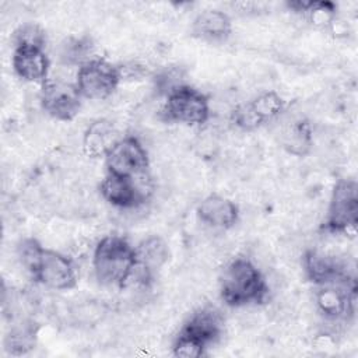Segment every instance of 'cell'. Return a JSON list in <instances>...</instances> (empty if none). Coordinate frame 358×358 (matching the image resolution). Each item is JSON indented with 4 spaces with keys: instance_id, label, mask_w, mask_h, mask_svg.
Instances as JSON below:
<instances>
[{
    "instance_id": "cell-7",
    "label": "cell",
    "mask_w": 358,
    "mask_h": 358,
    "mask_svg": "<svg viewBox=\"0 0 358 358\" xmlns=\"http://www.w3.org/2000/svg\"><path fill=\"white\" fill-rule=\"evenodd\" d=\"M120 81L122 74L119 66L101 57H91L78 66L74 83L83 98L102 101L117 90Z\"/></svg>"
},
{
    "instance_id": "cell-8",
    "label": "cell",
    "mask_w": 358,
    "mask_h": 358,
    "mask_svg": "<svg viewBox=\"0 0 358 358\" xmlns=\"http://www.w3.org/2000/svg\"><path fill=\"white\" fill-rule=\"evenodd\" d=\"M101 196L110 206L122 210L138 208L152 194V183L148 173L129 178L106 173L99 186Z\"/></svg>"
},
{
    "instance_id": "cell-9",
    "label": "cell",
    "mask_w": 358,
    "mask_h": 358,
    "mask_svg": "<svg viewBox=\"0 0 358 358\" xmlns=\"http://www.w3.org/2000/svg\"><path fill=\"white\" fill-rule=\"evenodd\" d=\"M108 173L117 176H140L150 166L148 151L136 136L120 137L105 155Z\"/></svg>"
},
{
    "instance_id": "cell-13",
    "label": "cell",
    "mask_w": 358,
    "mask_h": 358,
    "mask_svg": "<svg viewBox=\"0 0 358 358\" xmlns=\"http://www.w3.org/2000/svg\"><path fill=\"white\" fill-rule=\"evenodd\" d=\"M306 278L316 287L355 278L345 260L317 249H308L302 257Z\"/></svg>"
},
{
    "instance_id": "cell-17",
    "label": "cell",
    "mask_w": 358,
    "mask_h": 358,
    "mask_svg": "<svg viewBox=\"0 0 358 358\" xmlns=\"http://www.w3.org/2000/svg\"><path fill=\"white\" fill-rule=\"evenodd\" d=\"M193 35L206 42H224L232 32L231 18L221 10L201 11L193 21Z\"/></svg>"
},
{
    "instance_id": "cell-22",
    "label": "cell",
    "mask_w": 358,
    "mask_h": 358,
    "mask_svg": "<svg viewBox=\"0 0 358 358\" xmlns=\"http://www.w3.org/2000/svg\"><path fill=\"white\" fill-rule=\"evenodd\" d=\"M13 42L14 46H21V45H28V46H41L45 48L46 36L43 29L34 22H27L20 25L13 35Z\"/></svg>"
},
{
    "instance_id": "cell-3",
    "label": "cell",
    "mask_w": 358,
    "mask_h": 358,
    "mask_svg": "<svg viewBox=\"0 0 358 358\" xmlns=\"http://www.w3.org/2000/svg\"><path fill=\"white\" fill-rule=\"evenodd\" d=\"M136 266V248L120 235H106L94 248L92 270L105 287L124 288Z\"/></svg>"
},
{
    "instance_id": "cell-10",
    "label": "cell",
    "mask_w": 358,
    "mask_h": 358,
    "mask_svg": "<svg viewBox=\"0 0 358 358\" xmlns=\"http://www.w3.org/2000/svg\"><path fill=\"white\" fill-rule=\"evenodd\" d=\"M41 85V106L50 117L60 122H70L78 115L83 96L76 83L62 78H48Z\"/></svg>"
},
{
    "instance_id": "cell-6",
    "label": "cell",
    "mask_w": 358,
    "mask_h": 358,
    "mask_svg": "<svg viewBox=\"0 0 358 358\" xmlns=\"http://www.w3.org/2000/svg\"><path fill=\"white\" fill-rule=\"evenodd\" d=\"M358 224V183L338 179L333 187L322 229L329 234H352Z\"/></svg>"
},
{
    "instance_id": "cell-19",
    "label": "cell",
    "mask_w": 358,
    "mask_h": 358,
    "mask_svg": "<svg viewBox=\"0 0 358 358\" xmlns=\"http://www.w3.org/2000/svg\"><path fill=\"white\" fill-rule=\"evenodd\" d=\"M134 248L138 266L152 274L159 270L165 263H168L171 256L166 242L158 235L147 236Z\"/></svg>"
},
{
    "instance_id": "cell-12",
    "label": "cell",
    "mask_w": 358,
    "mask_h": 358,
    "mask_svg": "<svg viewBox=\"0 0 358 358\" xmlns=\"http://www.w3.org/2000/svg\"><path fill=\"white\" fill-rule=\"evenodd\" d=\"M285 109V101L274 91H266L246 103L238 105L232 115V123L246 131L277 119Z\"/></svg>"
},
{
    "instance_id": "cell-18",
    "label": "cell",
    "mask_w": 358,
    "mask_h": 358,
    "mask_svg": "<svg viewBox=\"0 0 358 358\" xmlns=\"http://www.w3.org/2000/svg\"><path fill=\"white\" fill-rule=\"evenodd\" d=\"M38 323L34 319H20L11 324L4 338V348L10 355H25L35 348L38 340Z\"/></svg>"
},
{
    "instance_id": "cell-16",
    "label": "cell",
    "mask_w": 358,
    "mask_h": 358,
    "mask_svg": "<svg viewBox=\"0 0 358 358\" xmlns=\"http://www.w3.org/2000/svg\"><path fill=\"white\" fill-rule=\"evenodd\" d=\"M119 138L117 130L110 120L96 119L84 131L83 151L90 158H105Z\"/></svg>"
},
{
    "instance_id": "cell-11",
    "label": "cell",
    "mask_w": 358,
    "mask_h": 358,
    "mask_svg": "<svg viewBox=\"0 0 358 358\" xmlns=\"http://www.w3.org/2000/svg\"><path fill=\"white\" fill-rule=\"evenodd\" d=\"M315 299L319 313L326 320L347 322L355 312L357 280L319 285Z\"/></svg>"
},
{
    "instance_id": "cell-2",
    "label": "cell",
    "mask_w": 358,
    "mask_h": 358,
    "mask_svg": "<svg viewBox=\"0 0 358 358\" xmlns=\"http://www.w3.org/2000/svg\"><path fill=\"white\" fill-rule=\"evenodd\" d=\"M268 291L264 274L249 257L238 256L221 271L220 295L231 308L260 305L267 299Z\"/></svg>"
},
{
    "instance_id": "cell-23",
    "label": "cell",
    "mask_w": 358,
    "mask_h": 358,
    "mask_svg": "<svg viewBox=\"0 0 358 358\" xmlns=\"http://www.w3.org/2000/svg\"><path fill=\"white\" fill-rule=\"evenodd\" d=\"M91 50V43L85 39H70L62 46L60 57L64 60V63L69 64H78L81 66L85 63L87 56Z\"/></svg>"
},
{
    "instance_id": "cell-20",
    "label": "cell",
    "mask_w": 358,
    "mask_h": 358,
    "mask_svg": "<svg viewBox=\"0 0 358 358\" xmlns=\"http://www.w3.org/2000/svg\"><path fill=\"white\" fill-rule=\"evenodd\" d=\"M287 4L289 8L305 15L316 27L327 28L336 21L337 6L331 1H289Z\"/></svg>"
},
{
    "instance_id": "cell-14",
    "label": "cell",
    "mask_w": 358,
    "mask_h": 358,
    "mask_svg": "<svg viewBox=\"0 0 358 358\" xmlns=\"http://www.w3.org/2000/svg\"><path fill=\"white\" fill-rule=\"evenodd\" d=\"M14 73L28 83H45L49 77L50 60L41 46H14L11 56Z\"/></svg>"
},
{
    "instance_id": "cell-24",
    "label": "cell",
    "mask_w": 358,
    "mask_h": 358,
    "mask_svg": "<svg viewBox=\"0 0 358 358\" xmlns=\"http://www.w3.org/2000/svg\"><path fill=\"white\" fill-rule=\"evenodd\" d=\"M103 313H105L103 306L94 301H87L85 303H80L71 312L74 320L81 324H94L102 317Z\"/></svg>"
},
{
    "instance_id": "cell-21",
    "label": "cell",
    "mask_w": 358,
    "mask_h": 358,
    "mask_svg": "<svg viewBox=\"0 0 358 358\" xmlns=\"http://www.w3.org/2000/svg\"><path fill=\"white\" fill-rule=\"evenodd\" d=\"M281 143H282V147L292 155L302 157L308 154L313 143L309 123L302 119L292 122L284 130Z\"/></svg>"
},
{
    "instance_id": "cell-15",
    "label": "cell",
    "mask_w": 358,
    "mask_h": 358,
    "mask_svg": "<svg viewBox=\"0 0 358 358\" xmlns=\"http://www.w3.org/2000/svg\"><path fill=\"white\" fill-rule=\"evenodd\" d=\"M196 213L203 224L215 229H229L239 220L238 206L232 200L215 193L206 196L199 203Z\"/></svg>"
},
{
    "instance_id": "cell-5",
    "label": "cell",
    "mask_w": 358,
    "mask_h": 358,
    "mask_svg": "<svg viewBox=\"0 0 358 358\" xmlns=\"http://www.w3.org/2000/svg\"><path fill=\"white\" fill-rule=\"evenodd\" d=\"M210 115L211 108L207 95L187 84L168 91L159 110L162 120L186 126H201L208 122Z\"/></svg>"
},
{
    "instance_id": "cell-4",
    "label": "cell",
    "mask_w": 358,
    "mask_h": 358,
    "mask_svg": "<svg viewBox=\"0 0 358 358\" xmlns=\"http://www.w3.org/2000/svg\"><path fill=\"white\" fill-rule=\"evenodd\" d=\"M224 322L214 308L196 309L179 329L173 343L172 354L179 358H199L221 338Z\"/></svg>"
},
{
    "instance_id": "cell-1",
    "label": "cell",
    "mask_w": 358,
    "mask_h": 358,
    "mask_svg": "<svg viewBox=\"0 0 358 358\" xmlns=\"http://www.w3.org/2000/svg\"><path fill=\"white\" fill-rule=\"evenodd\" d=\"M22 267L31 278L55 291L71 289L77 284V268L71 257L45 248L35 238H25L17 246Z\"/></svg>"
}]
</instances>
